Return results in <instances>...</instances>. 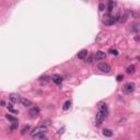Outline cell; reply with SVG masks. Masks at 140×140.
Listing matches in <instances>:
<instances>
[{"mask_svg": "<svg viewBox=\"0 0 140 140\" xmlns=\"http://www.w3.org/2000/svg\"><path fill=\"white\" fill-rule=\"evenodd\" d=\"M46 131H47V128L44 127V126H38L31 133V136L33 138H38V139H46Z\"/></svg>", "mask_w": 140, "mask_h": 140, "instance_id": "6da1fadb", "label": "cell"}, {"mask_svg": "<svg viewBox=\"0 0 140 140\" xmlns=\"http://www.w3.org/2000/svg\"><path fill=\"white\" fill-rule=\"evenodd\" d=\"M115 22H116V16L111 15V13H108L107 15H105L103 18V23L105 25H113Z\"/></svg>", "mask_w": 140, "mask_h": 140, "instance_id": "7a4b0ae2", "label": "cell"}, {"mask_svg": "<svg viewBox=\"0 0 140 140\" xmlns=\"http://www.w3.org/2000/svg\"><path fill=\"white\" fill-rule=\"evenodd\" d=\"M106 116H107V111L98 109V113L96 114V123H97V125L102 124V122L105 119Z\"/></svg>", "mask_w": 140, "mask_h": 140, "instance_id": "3957f363", "label": "cell"}, {"mask_svg": "<svg viewBox=\"0 0 140 140\" xmlns=\"http://www.w3.org/2000/svg\"><path fill=\"white\" fill-rule=\"evenodd\" d=\"M123 90H124L125 93H131L136 90V84L134 82H127L123 88Z\"/></svg>", "mask_w": 140, "mask_h": 140, "instance_id": "277c9868", "label": "cell"}, {"mask_svg": "<svg viewBox=\"0 0 140 140\" xmlns=\"http://www.w3.org/2000/svg\"><path fill=\"white\" fill-rule=\"evenodd\" d=\"M97 68H98V70H101L102 72H105V73H108L111 71V67L106 62H100L97 65Z\"/></svg>", "mask_w": 140, "mask_h": 140, "instance_id": "5b68a950", "label": "cell"}, {"mask_svg": "<svg viewBox=\"0 0 140 140\" xmlns=\"http://www.w3.org/2000/svg\"><path fill=\"white\" fill-rule=\"evenodd\" d=\"M128 18V14L127 13H119L118 15H116V22H119V23H124L126 22Z\"/></svg>", "mask_w": 140, "mask_h": 140, "instance_id": "8992f818", "label": "cell"}, {"mask_svg": "<svg viewBox=\"0 0 140 140\" xmlns=\"http://www.w3.org/2000/svg\"><path fill=\"white\" fill-rule=\"evenodd\" d=\"M29 114L31 117H36V116H38V114H40V108H38L37 106H34V107H32L30 109Z\"/></svg>", "mask_w": 140, "mask_h": 140, "instance_id": "52a82bcc", "label": "cell"}, {"mask_svg": "<svg viewBox=\"0 0 140 140\" xmlns=\"http://www.w3.org/2000/svg\"><path fill=\"white\" fill-rule=\"evenodd\" d=\"M106 57V54L104 53V51H102V50H98V51H96V53L94 54V58L96 59V60H102V59H104Z\"/></svg>", "mask_w": 140, "mask_h": 140, "instance_id": "ba28073f", "label": "cell"}, {"mask_svg": "<svg viewBox=\"0 0 140 140\" xmlns=\"http://www.w3.org/2000/svg\"><path fill=\"white\" fill-rule=\"evenodd\" d=\"M10 100L12 101L13 103H19L21 100V96L19 94H16V93H11L10 94Z\"/></svg>", "mask_w": 140, "mask_h": 140, "instance_id": "9c48e42d", "label": "cell"}, {"mask_svg": "<svg viewBox=\"0 0 140 140\" xmlns=\"http://www.w3.org/2000/svg\"><path fill=\"white\" fill-rule=\"evenodd\" d=\"M88 55H89V51L87 50V49H82L78 53V58L79 59H86L88 57Z\"/></svg>", "mask_w": 140, "mask_h": 140, "instance_id": "30bf717a", "label": "cell"}, {"mask_svg": "<svg viewBox=\"0 0 140 140\" xmlns=\"http://www.w3.org/2000/svg\"><path fill=\"white\" fill-rule=\"evenodd\" d=\"M51 80H53V82L54 83H56V84H61L62 78H61V76H59V75H53Z\"/></svg>", "mask_w": 140, "mask_h": 140, "instance_id": "8fae6325", "label": "cell"}, {"mask_svg": "<svg viewBox=\"0 0 140 140\" xmlns=\"http://www.w3.org/2000/svg\"><path fill=\"white\" fill-rule=\"evenodd\" d=\"M20 103H21L23 106H25V107H29V106L32 105V102H31L30 100H27V98H22V97H21Z\"/></svg>", "mask_w": 140, "mask_h": 140, "instance_id": "7c38bea8", "label": "cell"}, {"mask_svg": "<svg viewBox=\"0 0 140 140\" xmlns=\"http://www.w3.org/2000/svg\"><path fill=\"white\" fill-rule=\"evenodd\" d=\"M114 4H115L114 0H108V4H107V12H108V13H111L112 11H113Z\"/></svg>", "mask_w": 140, "mask_h": 140, "instance_id": "4fadbf2b", "label": "cell"}, {"mask_svg": "<svg viewBox=\"0 0 140 140\" xmlns=\"http://www.w3.org/2000/svg\"><path fill=\"white\" fill-rule=\"evenodd\" d=\"M126 72L129 73V75H130V73H135V72H136V67H135L134 65L129 66V67L127 68V70H126Z\"/></svg>", "mask_w": 140, "mask_h": 140, "instance_id": "5bb4252c", "label": "cell"}, {"mask_svg": "<svg viewBox=\"0 0 140 140\" xmlns=\"http://www.w3.org/2000/svg\"><path fill=\"white\" fill-rule=\"evenodd\" d=\"M103 135L105 136V137H112L113 136V133H112V130H109V129H103Z\"/></svg>", "mask_w": 140, "mask_h": 140, "instance_id": "9a60e30c", "label": "cell"}, {"mask_svg": "<svg viewBox=\"0 0 140 140\" xmlns=\"http://www.w3.org/2000/svg\"><path fill=\"white\" fill-rule=\"evenodd\" d=\"M70 106H71V102H70V101H66L65 104H64V106H62V109H64V111H68V109L70 108Z\"/></svg>", "mask_w": 140, "mask_h": 140, "instance_id": "2e32d148", "label": "cell"}, {"mask_svg": "<svg viewBox=\"0 0 140 140\" xmlns=\"http://www.w3.org/2000/svg\"><path fill=\"white\" fill-rule=\"evenodd\" d=\"M130 31L131 32H138L139 31V24H137V23L134 24V25L130 27Z\"/></svg>", "mask_w": 140, "mask_h": 140, "instance_id": "e0dca14e", "label": "cell"}, {"mask_svg": "<svg viewBox=\"0 0 140 140\" xmlns=\"http://www.w3.org/2000/svg\"><path fill=\"white\" fill-rule=\"evenodd\" d=\"M98 109H103V111H107V105L105 103H100L98 104Z\"/></svg>", "mask_w": 140, "mask_h": 140, "instance_id": "ac0fdd59", "label": "cell"}, {"mask_svg": "<svg viewBox=\"0 0 140 140\" xmlns=\"http://www.w3.org/2000/svg\"><path fill=\"white\" fill-rule=\"evenodd\" d=\"M5 117H7L8 120H10V122H12V123H16V122H18V118H15V117L11 116V115H7Z\"/></svg>", "mask_w": 140, "mask_h": 140, "instance_id": "d6986e66", "label": "cell"}, {"mask_svg": "<svg viewBox=\"0 0 140 140\" xmlns=\"http://www.w3.org/2000/svg\"><path fill=\"white\" fill-rule=\"evenodd\" d=\"M8 108H9V111H10V112H12V113H14V114H18V113H19V112L16 111V109L13 108V106L11 105V104H9V105H8Z\"/></svg>", "mask_w": 140, "mask_h": 140, "instance_id": "ffe728a7", "label": "cell"}, {"mask_svg": "<svg viewBox=\"0 0 140 140\" xmlns=\"http://www.w3.org/2000/svg\"><path fill=\"white\" fill-rule=\"evenodd\" d=\"M29 129H30V126H29V125H27V126H24V127L21 129V134H22V135H24V134H25Z\"/></svg>", "mask_w": 140, "mask_h": 140, "instance_id": "44dd1931", "label": "cell"}, {"mask_svg": "<svg viewBox=\"0 0 140 140\" xmlns=\"http://www.w3.org/2000/svg\"><path fill=\"white\" fill-rule=\"evenodd\" d=\"M108 53L111 55H115V56H117V55H118V50H117V49H109Z\"/></svg>", "mask_w": 140, "mask_h": 140, "instance_id": "7402d4cb", "label": "cell"}, {"mask_svg": "<svg viewBox=\"0 0 140 140\" xmlns=\"http://www.w3.org/2000/svg\"><path fill=\"white\" fill-rule=\"evenodd\" d=\"M16 128H18V122H16V123H13V125L11 126L10 129H11V130H15Z\"/></svg>", "mask_w": 140, "mask_h": 140, "instance_id": "603a6c76", "label": "cell"}, {"mask_svg": "<svg viewBox=\"0 0 140 140\" xmlns=\"http://www.w3.org/2000/svg\"><path fill=\"white\" fill-rule=\"evenodd\" d=\"M98 9H100V11H104V10H105V4H104V3H100V5H98Z\"/></svg>", "mask_w": 140, "mask_h": 140, "instance_id": "cb8c5ba5", "label": "cell"}, {"mask_svg": "<svg viewBox=\"0 0 140 140\" xmlns=\"http://www.w3.org/2000/svg\"><path fill=\"white\" fill-rule=\"evenodd\" d=\"M123 79H124V76H123V75H118V76H117V78H116V80L118 82H120V81H123Z\"/></svg>", "mask_w": 140, "mask_h": 140, "instance_id": "d4e9b609", "label": "cell"}, {"mask_svg": "<svg viewBox=\"0 0 140 140\" xmlns=\"http://www.w3.org/2000/svg\"><path fill=\"white\" fill-rule=\"evenodd\" d=\"M47 79H48V77L47 76H44V77H41V78H40V80L41 81H47Z\"/></svg>", "mask_w": 140, "mask_h": 140, "instance_id": "484cf974", "label": "cell"}, {"mask_svg": "<svg viewBox=\"0 0 140 140\" xmlns=\"http://www.w3.org/2000/svg\"><path fill=\"white\" fill-rule=\"evenodd\" d=\"M87 62H89V64H92V57H89V58H87Z\"/></svg>", "mask_w": 140, "mask_h": 140, "instance_id": "4316f807", "label": "cell"}, {"mask_svg": "<svg viewBox=\"0 0 140 140\" xmlns=\"http://www.w3.org/2000/svg\"><path fill=\"white\" fill-rule=\"evenodd\" d=\"M4 101H0V106H4Z\"/></svg>", "mask_w": 140, "mask_h": 140, "instance_id": "83f0119b", "label": "cell"}]
</instances>
